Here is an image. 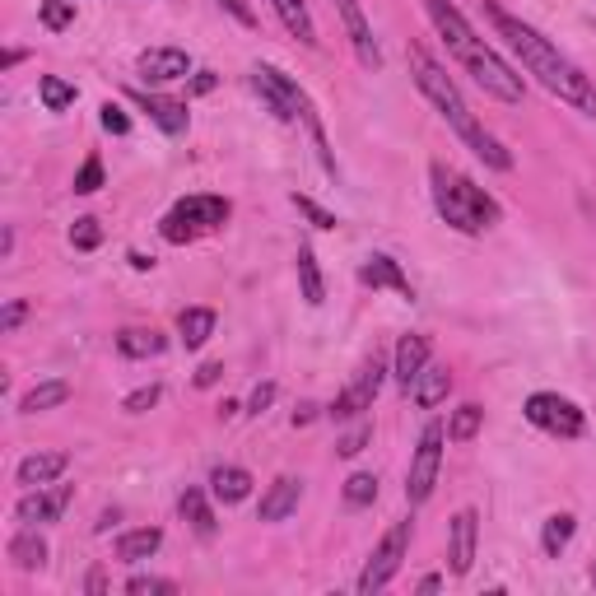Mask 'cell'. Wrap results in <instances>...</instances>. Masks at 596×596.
<instances>
[{
	"mask_svg": "<svg viewBox=\"0 0 596 596\" xmlns=\"http://www.w3.org/2000/svg\"><path fill=\"white\" fill-rule=\"evenodd\" d=\"M98 187H103V159L89 154V159L80 163V173H75V191H80V196H94Z\"/></svg>",
	"mask_w": 596,
	"mask_h": 596,
	"instance_id": "e575fe53",
	"label": "cell"
},
{
	"mask_svg": "<svg viewBox=\"0 0 596 596\" xmlns=\"http://www.w3.org/2000/svg\"><path fill=\"white\" fill-rule=\"evenodd\" d=\"M103 243V224H98L94 215H84L70 224V247H80V252H94V247Z\"/></svg>",
	"mask_w": 596,
	"mask_h": 596,
	"instance_id": "d6a6232c",
	"label": "cell"
},
{
	"mask_svg": "<svg viewBox=\"0 0 596 596\" xmlns=\"http://www.w3.org/2000/svg\"><path fill=\"white\" fill-rule=\"evenodd\" d=\"M70 457L66 452H33V457L19 461V485L24 489H38V485H56L66 475Z\"/></svg>",
	"mask_w": 596,
	"mask_h": 596,
	"instance_id": "e0dca14e",
	"label": "cell"
},
{
	"mask_svg": "<svg viewBox=\"0 0 596 596\" xmlns=\"http://www.w3.org/2000/svg\"><path fill=\"white\" fill-rule=\"evenodd\" d=\"M159 545H163V531L159 527H136V531H126L122 541H117V559H126V564H140V559H149Z\"/></svg>",
	"mask_w": 596,
	"mask_h": 596,
	"instance_id": "83f0119b",
	"label": "cell"
},
{
	"mask_svg": "<svg viewBox=\"0 0 596 596\" xmlns=\"http://www.w3.org/2000/svg\"><path fill=\"white\" fill-rule=\"evenodd\" d=\"M219 378H224V364H201L196 368V387H215Z\"/></svg>",
	"mask_w": 596,
	"mask_h": 596,
	"instance_id": "bcb514c9",
	"label": "cell"
},
{
	"mask_svg": "<svg viewBox=\"0 0 596 596\" xmlns=\"http://www.w3.org/2000/svg\"><path fill=\"white\" fill-rule=\"evenodd\" d=\"M378 499V475H350L345 480V503H354V508H364V503H373Z\"/></svg>",
	"mask_w": 596,
	"mask_h": 596,
	"instance_id": "836d02e7",
	"label": "cell"
},
{
	"mask_svg": "<svg viewBox=\"0 0 596 596\" xmlns=\"http://www.w3.org/2000/svg\"><path fill=\"white\" fill-rule=\"evenodd\" d=\"M480 424H485V410L461 406V410H452V420H447V438H452V443H471V438L480 434Z\"/></svg>",
	"mask_w": 596,
	"mask_h": 596,
	"instance_id": "4dcf8cb0",
	"label": "cell"
},
{
	"mask_svg": "<svg viewBox=\"0 0 596 596\" xmlns=\"http://www.w3.org/2000/svg\"><path fill=\"white\" fill-rule=\"evenodd\" d=\"M38 94H42V108L47 112H66L70 103H75V84H66L61 75H42Z\"/></svg>",
	"mask_w": 596,
	"mask_h": 596,
	"instance_id": "1f68e13d",
	"label": "cell"
},
{
	"mask_svg": "<svg viewBox=\"0 0 596 596\" xmlns=\"http://www.w3.org/2000/svg\"><path fill=\"white\" fill-rule=\"evenodd\" d=\"M219 5H224V10H229L233 19H238V24H243V28H257V14L247 10V0H219Z\"/></svg>",
	"mask_w": 596,
	"mask_h": 596,
	"instance_id": "ee69618b",
	"label": "cell"
},
{
	"mask_svg": "<svg viewBox=\"0 0 596 596\" xmlns=\"http://www.w3.org/2000/svg\"><path fill=\"white\" fill-rule=\"evenodd\" d=\"M42 24L52 28V33L70 28L75 24V5H70V0H42Z\"/></svg>",
	"mask_w": 596,
	"mask_h": 596,
	"instance_id": "d590c367",
	"label": "cell"
},
{
	"mask_svg": "<svg viewBox=\"0 0 596 596\" xmlns=\"http://www.w3.org/2000/svg\"><path fill=\"white\" fill-rule=\"evenodd\" d=\"M424 368H429V340L424 336H401L396 345V382H401V392L410 396L415 378H420Z\"/></svg>",
	"mask_w": 596,
	"mask_h": 596,
	"instance_id": "ac0fdd59",
	"label": "cell"
},
{
	"mask_svg": "<svg viewBox=\"0 0 596 596\" xmlns=\"http://www.w3.org/2000/svg\"><path fill=\"white\" fill-rule=\"evenodd\" d=\"M238 415V401H219V420H233Z\"/></svg>",
	"mask_w": 596,
	"mask_h": 596,
	"instance_id": "db71d44e",
	"label": "cell"
},
{
	"mask_svg": "<svg viewBox=\"0 0 596 596\" xmlns=\"http://www.w3.org/2000/svg\"><path fill=\"white\" fill-rule=\"evenodd\" d=\"M131 266H136V271H149V266H154V261H149L145 252H131Z\"/></svg>",
	"mask_w": 596,
	"mask_h": 596,
	"instance_id": "11a10c76",
	"label": "cell"
},
{
	"mask_svg": "<svg viewBox=\"0 0 596 596\" xmlns=\"http://www.w3.org/2000/svg\"><path fill=\"white\" fill-rule=\"evenodd\" d=\"M406 550H410V517H401V522L378 541V550L368 555L364 573H359V596H373L392 583L396 569H401V559H406Z\"/></svg>",
	"mask_w": 596,
	"mask_h": 596,
	"instance_id": "ba28073f",
	"label": "cell"
},
{
	"mask_svg": "<svg viewBox=\"0 0 596 596\" xmlns=\"http://www.w3.org/2000/svg\"><path fill=\"white\" fill-rule=\"evenodd\" d=\"M368 438H373V424H354L350 434L336 443V452H340V457H359V452L368 447Z\"/></svg>",
	"mask_w": 596,
	"mask_h": 596,
	"instance_id": "f35d334b",
	"label": "cell"
},
{
	"mask_svg": "<svg viewBox=\"0 0 596 596\" xmlns=\"http://www.w3.org/2000/svg\"><path fill=\"white\" fill-rule=\"evenodd\" d=\"M527 420L536 424V429H545V434H555V438H578L587 429L583 410L573 406L569 396H559V392L527 396Z\"/></svg>",
	"mask_w": 596,
	"mask_h": 596,
	"instance_id": "30bf717a",
	"label": "cell"
},
{
	"mask_svg": "<svg viewBox=\"0 0 596 596\" xmlns=\"http://www.w3.org/2000/svg\"><path fill=\"white\" fill-rule=\"evenodd\" d=\"M298 285H303V303H308V308H322L326 285H322V271H317V257H312L308 243L298 247Z\"/></svg>",
	"mask_w": 596,
	"mask_h": 596,
	"instance_id": "f1b7e54d",
	"label": "cell"
},
{
	"mask_svg": "<svg viewBox=\"0 0 596 596\" xmlns=\"http://www.w3.org/2000/svg\"><path fill=\"white\" fill-rule=\"evenodd\" d=\"M485 14L494 19V28H499V38H508V47H513L517 56H522V66L536 75V80L550 89V94L559 98V103H569V108H578L583 117H596V84L587 80L583 70L573 66L569 56L559 52L550 38H541L531 24H522L517 14L499 10V5H485Z\"/></svg>",
	"mask_w": 596,
	"mask_h": 596,
	"instance_id": "6da1fadb",
	"label": "cell"
},
{
	"mask_svg": "<svg viewBox=\"0 0 596 596\" xmlns=\"http://www.w3.org/2000/svg\"><path fill=\"white\" fill-rule=\"evenodd\" d=\"M382 378H387V359H382V354H368L364 364L354 368L350 387L336 396L331 415H336V420H359L364 410H373V396L382 392Z\"/></svg>",
	"mask_w": 596,
	"mask_h": 596,
	"instance_id": "9c48e42d",
	"label": "cell"
},
{
	"mask_svg": "<svg viewBox=\"0 0 596 596\" xmlns=\"http://www.w3.org/2000/svg\"><path fill=\"white\" fill-rule=\"evenodd\" d=\"M75 489L70 485H38V489H24L19 494V503H14V517L24 522V527H42V522H56V517L66 513V503Z\"/></svg>",
	"mask_w": 596,
	"mask_h": 596,
	"instance_id": "8fae6325",
	"label": "cell"
},
{
	"mask_svg": "<svg viewBox=\"0 0 596 596\" xmlns=\"http://www.w3.org/2000/svg\"><path fill=\"white\" fill-rule=\"evenodd\" d=\"M117 350L126 354V359H154V354L168 350V336H159L154 326H126V331H117Z\"/></svg>",
	"mask_w": 596,
	"mask_h": 596,
	"instance_id": "ffe728a7",
	"label": "cell"
},
{
	"mask_svg": "<svg viewBox=\"0 0 596 596\" xmlns=\"http://www.w3.org/2000/svg\"><path fill=\"white\" fill-rule=\"evenodd\" d=\"M215 84H219L215 70H196V80H191V94H210Z\"/></svg>",
	"mask_w": 596,
	"mask_h": 596,
	"instance_id": "7dc6e473",
	"label": "cell"
},
{
	"mask_svg": "<svg viewBox=\"0 0 596 596\" xmlns=\"http://www.w3.org/2000/svg\"><path fill=\"white\" fill-rule=\"evenodd\" d=\"M187 70H191V56L182 52V47H149V52H140V75H145L149 84L182 80Z\"/></svg>",
	"mask_w": 596,
	"mask_h": 596,
	"instance_id": "5bb4252c",
	"label": "cell"
},
{
	"mask_svg": "<svg viewBox=\"0 0 596 596\" xmlns=\"http://www.w3.org/2000/svg\"><path fill=\"white\" fill-rule=\"evenodd\" d=\"M177 331H182V345H187V350H201L205 340L215 336V312L210 308H182Z\"/></svg>",
	"mask_w": 596,
	"mask_h": 596,
	"instance_id": "484cf974",
	"label": "cell"
},
{
	"mask_svg": "<svg viewBox=\"0 0 596 596\" xmlns=\"http://www.w3.org/2000/svg\"><path fill=\"white\" fill-rule=\"evenodd\" d=\"M19 61H24V52H19V47H10V52L0 56V70H14V66H19Z\"/></svg>",
	"mask_w": 596,
	"mask_h": 596,
	"instance_id": "c3c4849f",
	"label": "cell"
},
{
	"mask_svg": "<svg viewBox=\"0 0 596 596\" xmlns=\"http://www.w3.org/2000/svg\"><path fill=\"white\" fill-rule=\"evenodd\" d=\"M359 280H364L368 289H396L401 298H415V289H410L406 271H401V261L387 257V252H373V257L364 261V271H359Z\"/></svg>",
	"mask_w": 596,
	"mask_h": 596,
	"instance_id": "9a60e30c",
	"label": "cell"
},
{
	"mask_svg": "<svg viewBox=\"0 0 596 596\" xmlns=\"http://www.w3.org/2000/svg\"><path fill=\"white\" fill-rule=\"evenodd\" d=\"M84 587H89V592H103V587H108V578H103V569H94V573H89V583H84Z\"/></svg>",
	"mask_w": 596,
	"mask_h": 596,
	"instance_id": "681fc988",
	"label": "cell"
},
{
	"mask_svg": "<svg viewBox=\"0 0 596 596\" xmlns=\"http://www.w3.org/2000/svg\"><path fill=\"white\" fill-rule=\"evenodd\" d=\"M70 401V382L66 378H52V382H38L33 392H24L19 401V415H42V410H56Z\"/></svg>",
	"mask_w": 596,
	"mask_h": 596,
	"instance_id": "7402d4cb",
	"label": "cell"
},
{
	"mask_svg": "<svg viewBox=\"0 0 596 596\" xmlns=\"http://www.w3.org/2000/svg\"><path fill=\"white\" fill-rule=\"evenodd\" d=\"M294 205H298V215L312 219V229H336V224H340V219L331 215V210H322V205L312 201V196H294Z\"/></svg>",
	"mask_w": 596,
	"mask_h": 596,
	"instance_id": "8d00e7d4",
	"label": "cell"
},
{
	"mask_svg": "<svg viewBox=\"0 0 596 596\" xmlns=\"http://www.w3.org/2000/svg\"><path fill=\"white\" fill-rule=\"evenodd\" d=\"M275 401V382H257V392H252V401H247V415H266Z\"/></svg>",
	"mask_w": 596,
	"mask_h": 596,
	"instance_id": "7bdbcfd3",
	"label": "cell"
},
{
	"mask_svg": "<svg viewBox=\"0 0 596 596\" xmlns=\"http://www.w3.org/2000/svg\"><path fill=\"white\" fill-rule=\"evenodd\" d=\"M0 257H5V261L14 257V229H5V238H0Z\"/></svg>",
	"mask_w": 596,
	"mask_h": 596,
	"instance_id": "816d5d0a",
	"label": "cell"
},
{
	"mask_svg": "<svg viewBox=\"0 0 596 596\" xmlns=\"http://www.w3.org/2000/svg\"><path fill=\"white\" fill-rule=\"evenodd\" d=\"M429 182H434V205L438 215L461 233H485L489 224H499V205L485 187H475L466 173L447 168V163H434L429 168Z\"/></svg>",
	"mask_w": 596,
	"mask_h": 596,
	"instance_id": "277c9868",
	"label": "cell"
},
{
	"mask_svg": "<svg viewBox=\"0 0 596 596\" xmlns=\"http://www.w3.org/2000/svg\"><path fill=\"white\" fill-rule=\"evenodd\" d=\"M475 541H480V517H475V508H461L457 517H452V531H447V564H452V573H471L475 564Z\"/></svg>",
	"mask_w": 596,
	"mask_h": 596,
	"instance_id": "4fadbf2b",
	"label": "cell"
},
{
	"mask_svg": "<svg viewBox=\"0 0 596 596\" xmlns=\"http://www.w3.org/2000/svg\"><path fill=\"white\" fill-rule=\"evenodd\" d=\"M312 415H317V406H312V401H303V406H298V410H294V424H308V420H312Z\"/></svg>",
	"mask_w": 596,
	"mask_h": 596,
	"instance_id": "f907efd6",
	"label": "cell"
},
{
	"mask_svg": "<svg viewBox=\"0 0 596 596\" xmlns=\"http://www.w3.org/2000/svg\"><path fill=\"white\" fill-rule=\"evenodd\" d=\"M229 210H233V205L224 201V196H182V201H177L173 210L159 219L163 243H173V247L191 243L196 233L219 229V224L229 219Z\"/></svg>",
	"mask_w": 596,
	"mask_h": 596,
	"instance_id": "8992f818",
	"label": "cell"
},
{
	"mask_svg": "<svg viewBox=\"0 0 596 596\" xmlns=\"http://www.w3.org/2000/svg\"><path fill=\"white\" fill-rule=\"evenodd\" d=\"M424 10H429V19H434L438 38L447 42V52L457 56V66L466 70L485 94L503 98V103H522V75H517L503 56L489 52L485 38H475V28L461 19V10L452 5V0H424Z\"/></svg>",
	"mask_w": 596,
	"mask_h": 596,
	"instance_id": "7a4b0ae2",
	"label": "cell"
},
{
	"mask_svg": "<svg viewBox=\"0 0 596 596\" xmlns=\"http://www.w3.org/2000/svg\"><path fill=\"white\" fill-rule=\"evenodd\" d=\"M447 392H452V373L447 368H424L420 378H415V387H410L415 406H424V410H434L438 401H447Z\"/></svg>",
	"mask_w": 596,
	"mask_h": 596,
	"instance_id": "cb8c5ba5",
	"label": "cell"
},
{
	"mask_svg": "<svg viewBox=\"0 0 596 596\" xmlns=\"http://www.w3.org/2000/svg\"><path fill=\"white\" fill-rule=\"evenodd\" d=\"M10 559H14V569H24V573H33V569L47 564V541L38 536V527H24L19 536H14V541H10Z\"/></svg>",
	"mask_w": 596,
	"mask_h": 596,
	"instance_id": "603a6c76",
	"label": "cell"
},
{
	"mask_svg": "<svg viewBox=\"0 0 596 596\" xmlns=\"http://www.w3.org/2000/svg\"><path fill=\"white\" fill-rule=\"evenodd\" d=\"M573 527H578V522H573V513H555V517H550V522H545V531H541V550H545V555L559 559V550L573 541Z\"/></svg>",
	"mask_w": 596,
	"mask_h": 596,
	"instance_id": "f546056e",
	"label": "cell"
},
{
	"mask_svg": "<svg viewBox=\"0 0 596 596\" xmlns=\"http://www.w3.org/2000/svg\"><path fill=\"white\" fill-rule=\"evenodd\" d=\"M336 10H340L345 33H350V47H354V56H359V66L382 70V47H378V38H373V28H368V19H364V5H359V0H336Z\"/></svg>",
	"mask_w": 596,
	"mask_h": 596,
	"instance_id": "7c38bea8",
	"label": "cell"
},
{
	"mask_svg": "<svg viewBox=\"0 0 596 596\" xmlns=\"http://www.w3.org/2000/svg\"><path fill=\"white\" fill-rule=\"evenodd\" d=\"M410 75H415V84H420V94L438 108V117H443V122L452 126V131H457V136L466 140V145H471L475 154H480V159L489 163V168H499V173H508V168H513V154H508V149H503L499 140L489 136L485 126L475 122V112L466 108V98H461L457 80H452V75H447V70L438 66L434 56L424 52L420 42L410 47Z\"/></svg>",
	"mask_w": 596,
	"mask_h": 596,
	"instance_id": "3957f363",
	"label": "cell"
},
{
	"mask_svg": "<svg viewBox=\"0 0 596 596\" xmlns=\"http://www.w3.org/2000/svg\"><path fill=\"white\" fill-rule=\"evenodd\" d=\"M438 587H443V578H438V573H429V578H420V592H438Z\"/></svg>",
	"mask_w": 596,
	"mask_h": 596,
	"instance_id": "f5cc1de1",
	"label": "cell"
},
{
	"mask_svg": "<svg viewBox=\"0 0 596 596\" xmlns=\"http://www.w3.org/2000/svg\"><path fill=\"white\" fill-rule=\"evenodd\" d=\"M443 438L447 429L443 424H424L420 443H415V457H410V471H406V499L410 508H420L438 485V466H443Z\"/></svg>",
	"mask_w": 596,
	"mask_h": 596,
	"instance_id": "52a82bcc",
	"label": "cell"
},
{
	"mask_svg": "<svg viewBox=\"0 0 596 596\" xmlns=\"http://www.w3.org/2000/svg\"><path fill=\"white\" fill-rule=\"evenodd\" d=\"M159 396H163V387H159V382H149V387H140V392H131V396H126V415H145V410L149 406H159Z\"/></svg>",
	"mask_w": 596,
	"mask_h": 596,
	"instance_id": "74e56055",
	"label": "cell"
},
{
	"mask_svg": "<svg viewBox=\"0 0 596 596\" xmlns=\"http://www.w3.org/2000/svg\"><path fill=\"white\" fill-rule=\"evenodd\" d=\"M298 499H303V480H294V475H280V480H275V485L261 494L257 522H285V517L298 508Z\"/></svg>",
	"mask_w": 596,
	"mask_h": 596,
	"instance_id": "2e32d148",
	"label": "cell"
},
{
	"mask_svg": "<svg viewBox=\"0 0 596 596\" xmlns=\"http://www.w3.org/2000/svg\"><path fill=\"white\" fill-rule=\"evenodd\" d=\"M136 103L149 112V122L168 131V136H182L187 131V103H173V98H154V94H136Z\"/></svg>",
	"mask_w": 596,
	"mask_h": 596,
	"instance_id": "d6986e66",
	"label": "cell"
},
{
	"mask_svg": "<svg viewBox=\"0 0 596 596\" xmlns=\"http://www.w3.org/2000/svg\"><path fill=\"white\" fill-rule=\"evenodd\" d=\"M24 317H28V298H10V303H5V312H0V336H14Z\"/></svg>",
	"mask_w": 596,
	"mask_h": 596,
	"instance_id": "60d3db41",
	"label": "cell"
},
{
	"mask_svg": "<svg viewBox=\"0 0 596 596\" xmlns=\"http://www.w3.org/2000/svg\"><path fill=\"white\" fill-rule=\"evenodd\" d=\"M275 5V14L285 19V28L294 33L303 47H317V24H312V14H308V5L303 0H271Z\"/></svg>",
	"mask_w": 596,
	"mask_h": 596,
	"instance_id": "d4e9b609",
	"label": "cell"
},
{
	"mask_svg": "<svg viewBox=\"0 0 596 596\" xmlns=\"http://www.w3.org/2000/svg\"><path fill=\"white\" fill-rule=\"evenodd\" d=\"M210 494H215L219 503H243L247 494H252V475H247L243 466H215V475H210Z\"/></svg>",
	"mask_w": 596,
	"mask_h": 596,
	"instance_id": "44dd1931",
	"label": "cell"
},
{
	"mask_svg": "<svg viewBox=\"0 0 596 596\" xmlns=\"http://www.w3.org/2000/svg\"><path fill=\"white\" fill-rule=\"evenodd\" d=\"M578 205H583V219H587V224H592V229H596V182H592V187H583V191H578Z\"/></svg>",
	"mask_w": 596,
	"mask_h": 596,
	"instance_id": "f6af8a7d",
	"label": "cell"
},
{
	"mask_svg": "<svg viewBox=\"0 0 596 596\" xmlns=\"http://www.w3.org/2000/svg\"><path fill=\"white\" fill-rule=\"evenodd\" d=\"M177 513L187 517V522L201 531V536H215V513H210V499H205V489H196V485L182 489V499H177Z\"/></svg>",
	"mask_w": 596,
	"mask_h": 596,
	"instance_id": "4316f807",
	"label": "cell"
},
{
	"mask_svg": "<svg viewBox=\"0 0 596 596\" xmlns=\"http://www.w3.org/2000/svg\"><path fill=\"white\" fill-rule=\"evenodd\" d=\"M126 592H131V596H173L177 583H168V578H131Z\"/></svg>",
	"mask_w": 596,
	"mask_h": 596,
	"instance_id": "ab89813d",
	"label": "cell"
},
{
	"mask_svg": "<svg viewBox=\"0 0 596 596\" xmlns=\"http://www.w3.org/2000/svg\"><path fill=\"white\" fill-rule=\"evenodd\" d=\"M103 131H112V136H126V131H131V117H126L117 103H103Z\"/></svg>",
	"mask_w": 596,
	"mask_h": 596,
	"instance_id": "b9f144b4",
	"label": "cell"
},
{
	"mask_svg": "<svg viewBox=\"0 0 596 596\" xmlns=\"http://www.w3.org/2000/svg\"><path fill=\"white\" fill-rule=\"evenodd\" d=\"M252 84H257V94L271 103V112L280 117V122H303V126H308L312 145H317V159H322L326 173L336 177V159H331V145H326L322 117H317V108H312V98L303 94L294 80H289L285 70H275V66H257V70H252Z\"/></svg>",
	"mask_w": 596,
	"mask_h": 596,
	"instance_id": "5b68a950",
	"label": "cell"
}]
</instances>
